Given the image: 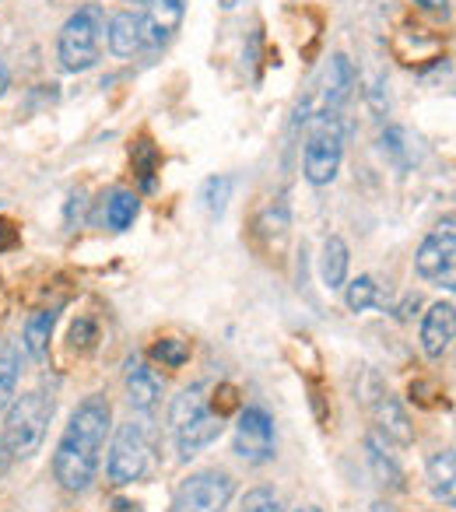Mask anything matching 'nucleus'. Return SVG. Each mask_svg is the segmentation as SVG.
Returning <instances> with one entry per match:
<instances>
[{"mask_svg":"<svg viewBox=\"0 0 456 512\" xmlns=\"http://www.w3.org/2000/svg\"><path fill=\"white\" fill-rule=\"evenodd\" d=\"M113 428V407L106 397H85L74 407L71 421H67L64 435L53 453V477L60 481L64 491H85L92 488L95 474L102 463V446Z\"/></svg>","mask_w":456,"mask_h":512,"instance_id":"1","label":"nucleus"},{"mask_svg":"<svg viewBox=\"0 0 456 512\" xmlns=\"http://www.w3.org/2000/svg\"><path fill=\"white\" fill-rule=\"evenodd\" d=\"M102 39H106V11L99 4H85L64 22L57 36V60L67 74L92 71L102 57Z\"/></svg>","mask_w":456,"mask_h":512,"instance_id":"2","label":"nucleus"},{"mask_svg":"<svg viewBox=\"0 0 456 512\" xmlns=\"http://www.w3.org/2000/svg\"><path fill=\"white\" fill-rule=\"evenodd\" d=\"M53 418V400L39 390H29L8 404V418H4V446H8L11 460H29L39 453L46 439V428Z\"/></svg>","mask_w":456,"mask_h":512,"instance_id":"3","label":"nucleus"},{"mask_svg":"<svg viewBox=\"0 0 456 512\" xmlns=\"http://www.w3.org/2000/svg\"><path fill=\"white\" fill-rule=\"evenodd\" d=\"M309 134H306V151H302V172L313 186H330L337 179L344 158V127L341 113H313L309 116Z\"/></svg>","mask_w":456,"mask_h":512,"instance_id":"4","label":"nucleus"},{"mask_svg":"<svg viewBox=\"0 0 456 512\" xmlns=\"http://www.w3.org/2000/svg\"><path fill=\"white\" fill-rule=\"evenodd\" d=\"M151 453H155V439H151L148 421H127L116 428L113 449H109L106 474L113 484H134L148 474Z\"/></svg>","mask_w":456,"mask_h":512,"instance_id":"5","label":"nucleus"},{"mask_svg":"<svg viewBox=\"0 0 456 512\" xmlns=\"http://www.w3.org/2000/svg\"><path fill=\"white\" fill-rule=\"evenodd\" d=\"M236 495V481L225 470H197L172 495L169 512H225Z\"/></svg>","mask_w":456,"mask_h":512,"instance_id":"6","label":"nucleus"},{"mask_svg":"<svg viewBox=\"0 0 456 512\" xmlns=\"http://www.w3.org/2000/svg\"><path fill=\"white\" fill-rule=\"evenodd\" d=\"M456 256V232H453V214H446V221L435 225V232H428L421 239L418 253H414V271L425 281H442L446 288H453V260Z\"/></svg>","mask_w":456,"mask_h":512,"instance_id":"7","label":"nucleus"},{"mask_svg":"<svg viewBox=\"0 0 456 512\" xmlns=\"http://www.w3.org/2000/svg\"><path fill=\"white\" fill-rule=\"evenodd\" d=\"M274 421L264 407H243L236 418V435H232V449L239 460L246 463H267L274 460Z\"/></svg>","mask_w":456,"mask_h":512,"instance_id":"8","label":"nucleus"},{"mask_svg":"<svg viewBox=\"0 0 456 512\" xmlns=\"http://www.w3.org/2000/svg\"><path fill=\"white\" fill-rule=\"evenodd\" d=\"M372 411V421H376V435L393 446H411L414 442V425L407 418V411L400 407V400L393 397L390 390H383L376 376H369V397H362Z\"/></svg>","mask_w":456,"mask_h":512,"instance_id":"9","label":"nucleus"},{"mask_svg":"<svg viewBox=\"0 0 456 512\" xmlns=\"http://www.w3.org/2000/svg\"><path fill=\"white\" fill-rule=\"evenodd\" d=\"M144 50H158L179 32L186 15V0H141Z\"/></svg>","mask_w":456,"mask_h":512,"instance_id":"10","label":"nucleus"},{"mask_svg":"<svg viewBox=\"0 0 456 512\" xmlns=\"http://www.w3.org/2000/svg\"><path fill=\"white\" fill-rule=\"evenodd\" d=\"M176 432V449L183 460H190V456H197L200 449H207L211 442H218V435L225 432V414L214 411V407H207L204 414H197L193 421H186V425L172 428Z\"/></svg>","mask_w":456,"mask_h":512,"instance_id":"11","label":"nucleus"},{"mask_svg":"<svg viewBox=\"0 0 456 512\" xmlns=\"http://www.w3.org/2000/svg\"><path fill=\"white\" fill-rule=\"evenodd\" d=\"M456 330V306L453 302H435L421 320V351L428 358H442L453 344Z\"/></svg>","mask_w":456,"mask_h":512,"instance_id":"12","label":"nucleus"},{"mask_svg":"<svg viewBox=\"0 0 456 512\" xmlns=\"http://www.w3.org/2000/svg\"><path fill=\"white\" fill-rule=\"evenodd\" d=\"M106 43L116 57H134L144 50V25L141 11H116L106 22Z\"/></svg>","mask_w":456,"mask_h":512,"instance_id":"13","label":"nucleus"},{"mask_svg":"<svg viewBox=\"0 0 456 512\" xmlns=\"http://www.w3.org/2000/svg\"><path fill=\"white\" fill-rule=\"evenodd\" d=\"M162 376L151 365H144L141 358L127 365V400L134 411H151L162 400Z\"/></svg>","mask_w":456,"mask_h":512,"instance_id":"14","label":"nucleus"},{"mask_svg":"<svg viewBox=\"0 0 456 512\" xmlns=\"http://www.w3.org/2000/svg\"><path fill=\"white\" fill-rule=\"evenodd\" d=\"M365 460H369V470H372V477H376L379 488H386V491H404L407 488L404 470H400L397 460L386 453V446H383L379 435H369V439H365Z\"/></svg>","mask_w":456,"mask_h":512,"instance_id":"15","label":"nucleus"},{"mask_svg":"<svg viewBox=\"0 0 456 512\" xmlns=\"http://www.w3.org/2000/svg\"><path fill=\"white\" fill-rule=\"evenodd\" d=\"M348 264H351L348 242H344L341 235H330V239L323 242V256H320V278L330 292L344 288V281H348Z\"/></svg>","mask_w":456,"mask_h":512,"instance_id":"16","label":"nucleus"},{"mask_svg":"<svg viewBox=\"0 0 456 512\" xmlns=\"http://www.w3.org/2000/svg\"><path fill=\"white\" fill-rule=\"evenodd\" d=\"M428 488L439 502L453 505L456 498V460H453V449H439V453L428 456Z\"/></svg>","mask_w":456,"mask_h":512,"instance_id":"17","label":"nucleus"},{"mask_svg":"<svg viewBox=\"0 0 456 512\" xmlns=\"http://www.w3.org/2000/svg\"><path fill=\"white\" fill-rule=\"evenodd\" d=\"M53 327H57V309H39V313H32L29 320H25L22 344H25V351H29L32 362H43V358H46Z\"/></svg>","mask_w":456,"mask_h":512,"instance_id":"18","label":"nucleus"},{"mask_svg":"<svg viewBox=\"0 0 456 512\" xmlns=\"http://www.w3.org/2000/svg\"><path fill=\"white\" fill-rule=\"evenodd\" d=\"M137 211H141V200H137L134 190H113L106 197V225L113 228V232H127L130 225H134Z\"/></svg>","mask_w":456,"mask_h":512,"instance_id":"19","label":"nucleus"},{"mask_svg":"<svg viewBox=\"0 0 456 512\" xmlns=\"http://www.w3.org/2000/svg\"><path fill=\"white\" fill-rule=\"evenodd\" d=\"M18 372H22V362H18V348L11 341H0V411H8V404L15 400Z\"/></svg>","mask_w":456,"mask_h":512,"instance_id":"20","label":"nucleus"},{"mask_svg":"<svg viewBox=\"0 0 456 512\" xmlns=\"http://www.w3.org/2000/svg\"><path fill=\"white\" fill-rule=\"evenodd\" d=\"M232 176H211L204 179V186H200V204H204V211L211 214V218H221L228 207V200H232Z\"/></svg>","mask_w":456,"mask_h":512,"instance_id":"21","label":"nucleus"},{"mask_svg":"<svg viewBox=\"0 0 456 512\" xmlns=\"http://www.w3.org/2000/svg\"><path fill=\"white\" fill-rule=\"evenodd\" d=\"M288 228H292V214H288L285 200H274V204H267L264 211H260L257 232L264 235V239H285Z\"/></svg>","mask_w":456,"mask_h":512,"instance_id":"22","label":"nucleus"},{"mask_svg":"<svg viewBox=\"0 0 456 512\" xmlns=\"http://www.w3.org/2000/svg\"><path fill=\"white\" fill-rule=\"evenodd\" d=\"M344 302H348L351 313H365V309L379 306V285L369 278V274H358V278L348 285V292H344Z\"/></svg>","mask_w":456,"mask_h":512,"instance_id":"23","label":"nucleus"},{"mask_svg":"<svg viewBox=\"0 0 456 512\" xmlns=\"http://www.w3.org/2000/svg\"><path fill=\"white\" fill-rule=\"evenodd\" d=\"M151 358L162 362V365H169V369H179V365H186V358H190V348H186V341L165 337V341H158L155 348H151Z\"/></svg>","mask_w":456,"mask_h":512,"instance_id":"24","label":"nucleus"},{"mask_svg":"<svg viewBox=\"0 0 456 512\" xmlns=\"http://www.w3.org/2000/svg\"><path fill=\"white\" fill-rule=\"evenodd\" d=\"M243 512H285V505L274 488H253L243 498Z\"/></svg>","mask_w":456,"mask_h":512,"instance_id":"25","label":"nucleus"},{"mask_svg":"<svg viewBox=\"0 0 456 512\" xmlns=\"http://www.w3.org/2000/svg\"><path fill=\"white\" fill-rule=\"evenodd\" d=\"M379 148H383V155L397 158V162H407V134L400 127H386L383 134H379Z\"/></svg>","mask_w":456,"mask_h":512,"instance_id":"26","label":"nucleus"},{"mask_svg":"<svg viewBox=\"0 0 456 512\" xmlns=\"http://www.w3.org/2000/svg\"><path fill=\"white\" fill-rule=\"evenodd\" d=\"M365 102H369V109H372V116H376V120H383V116L390 113V95H386V81L383 78H376V81H372V88H365Z\"/></svg>","mask_w":456,"mask_h":512,"instance_id":"27","label":"nucleus"},{"mask_svg":"<svg viewBox=\"0 0 456 512\" xmlns=\"http://www.w3.org/2000/svg\"><path fill=\"white\" fill-rule=\"evenodd\" d=\"M95 341H99V330H95V323L88 320V316H81V320L71 327V344H74V348H81V351H88Z\"/></svg>","mask_w":456,"mask_h":512,"instance_id":"28","label":"nucleus"},{"mask_svg":"<svg viewBox=\"0 0 456 512\" xmlns=\"http://www.w3.org/2000/svg\"><path fill=\"white\" fill-rule=\"evenodd\" d=\"M15 246H18V228H15V221L0 218V253H8V249H15Z\"/></svg>","mask_w":456,"mask_h":512,"instance_id":"29","label":"nucleus"},{"mask_svg":"<svg viewBox=\"0 0 456 512\" xmlns=\"http://www.w3.org/2000/svg\"><path fill=\"white\" fill-rule=\"evenodd\" d=\"M421 11H428V15H439V18H449V0H414Z\"/></svg>","mask_w":456,"mask_h":512,"instance_id":"30","label":"nucleus"},{"mask_svg":"<svg viewBox=\"0 0 456 512\" xmlns=\"http://www.w3.org/2000/svg\"><path fill=\"white\" fill-rule=\"evenodd\" d=\"M81 211H85V193H71V200H67V225H74V218H81Z\"/></svg>","mask_w":456,"mask_h":512,"instance_id":"31","label":"nucleus"},{"mask_svg":"<svg viewBox=\"0 0 456 512\" xmlns=\"http://www.w3.org/2000/svg\"><path fill=\"white\" fill-rule=\"evenodd\" d=\"M418 306H421L418 295H407V299L397 306V316H400V320H411V316H418Z\"/></svg>","mask_w":456,"mask_h":512,"instance_id":"32","label":"nucleus"},{"mask_svg":"<svg viewBox=\"0 0 456 512\" xmlns=\"http://www.w3.org/2000/svg\"><path fill=\"white\" fill-rule=\"evenodd\" d=\"M8 467H11V453H8V446H4V439H0V481H4Z\"/></svg>","mask_w":456,"mask_h":512,"instance_id":"33","label":"nucleus"},{"mask_svg":"<svg viewBox=\"0 0 456 512\" xmlns=\"http://www.w3.org/2000/svg\"><path fill=\"white\" fill-rule=\"evenodd\" d=\"M8 85H11V74H8V67L0 64V95L8 92Z\"/></svg>","mask_w":456,"mask_h":512,"instance_id":"34","label":"nucleus"},{"mask_svg":"<svg viewBox=\"0 0 456 512\" xmlns=\"http://www.w3.org/2000/svg\"><path fill=\"white\" fill-rule=\"evenodd\" d=\"M372 512H397V509H393V505H386V502H376V505H372Z\"/></svg>","mask_w":456,"mask_h":512,"instance_id":"35","label":"nucleus"},{"mask_svg":"<svg viewBox=\"0 0 456 512\" xmlns=\"http://www.w3.org/2000/svg\"><path fill=\"white\" fill-rule=\"evenodd\" d=\"M236 4H239V0H221V8H225V11H232Z\"/></svg>","mask_w":456,"mask_h":512,"instance_id":"36","label":"nucleus"},{"mask_svg":"<svg viewBox=\"0 0 456 512\" xmlns=\"http://www.w3.org/2000/svg\"><path fill=\"white\" fill-rule=\"evenodd\" d=\"M295 512H323V509H316V505H302V509H295Z\"/></svg>","mask_w":456,"mask_h":512,"instance_id":"37","label":"nucleus"},{"mask_svg":"<svg viewBox=\"0 0 456 512\" xmlns=\"http://www.w3.org/2000/svg\"><path fill=\"white\" fill-rule=\"evenodd\" d=\"M130 4H141V0H130Z\"/></svg>","mask_w":456,"mask_h":512,"instance_id":"38","label":"nucleus"}]
</instances>
